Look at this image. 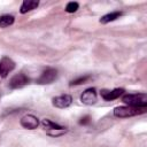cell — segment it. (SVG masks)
<instances>
[{"label": "cell", "instance_id": "cell-13", "mask_svg": "<svg viewBox=\"0 0 147 147\" xmlns=\"http://www.w3.org/2000/svg\"><path fill=\"white\" fill-rule=\"evenodd\" d=\"M15 21V17L13 15H9V14H6V15H2L0 16V28H7L9 25H11Z\"/></svg>", "mask_w": 147, "mask_h": 147}, {"label": "cell", "instance_id": "cell-15", "mask_svg": "<svg viewBox=\"0 0 147 147\" xmlns=\"http://www.w3.org/2000/svg\"><path fill=\"white\" fill-rule=\"evenodd\" d=\"M78 8H79V3H78V2H76V1H70V2H68L67 6H65V11H67V13H75V11L78 10Z\"/></svg>", "mask_w": 147, "mask_h": 147}, {"label": "cell", "instance_id": "cell-9", "mask_svg": "<svg viewBox=\"0 0 147 147\" xmlns=\"http://www.w3.org/2000/svg\"><path fill=\"white\" fill-rule=\"evenodd\" d=\"M124 88H114L111 91L109 90H101L100 94H101V98L106 101H113V100H116L118 99L121 95L124 94Z\"/></svg>", "mask_w": 147, "mask_h": 147}, {"label": "cell", "instance_id": "cell-11", "mask_svg": "<svg viewBox=\"0 0 147 147\" xmlns=\"http://www.w3.org/2000/svg\"><path fill=\"white\" fill-rule=\"evenodd\" d=\"M122 15H123L122 11H113V13H109V14L103 15V16L99 20V22H100L101 24H107V23H109V22H113V21L119 18Z\"/></svg>", "mask_w": 147, "mask_h": 147}, {"label": "cell", "instance_id": "cell-14", "mask_svg": "<svg viewBox=\"0 0 147 147\" xmlns=\"http://www.w3.org/2000/svg\"><path fill=\"white\" fill-rule=\"evenodd\" d=\"M88 79H91V76L86 75V76H80L76 79H72L70 82V86H74V85H80V84H85Z\"/></svg>", "mask_w": 147, "mask_h": 147}, {"label": "cell", "instance_id": "cell-16", "mask_svg": "<svg viewBox=\"0 0 147 147\" xmlns=\"http://www.w3.org/2000/svg\"><path fill=\"white\" fill-rule=\"evenodd\" d=\"M67 132H68V130L64 127V129H61V130H49V131H47V134L52 136V137H60V136H62Z\"/></svg>", "mask_w": 147, "mask_h": 147}, {"label": "cell", "instance_id": "cell-7", "mask_svg": "<svg viewBox=\"0 0 147 147\" xmlns=\"http://www.w3.org/2000/svg\"><path fill=\"white\" fill-rule=\"evenodd\" d=\"M80 101H82V103H84L86 106L94 105L96 102V90L94 87L86 88L80 95Z\"/></svg>", "mask_w": 147, "mask_h": 147}, {"label": "cell", "instance_id": "cell-17", "mask_svg": "<svg viewBox=\"0 0 147 147\" xmlns=\"http://www.w3.org/2000/svg\"><path fill=\"white\" fill-rule=\"evenodd\" d=\"M91 116H88V115H86V116H83L80 119H79V124L80 125H87V124H90L91 123Z\"/></svg>", "mask_w": 147, "mask_h": 147}, {"label": "cell", "instance_id": "cell-8", "mask_svg": "<svg viewBox=\"0 0 147 147\" xmlns=\"http://www.w3.org/2000/svg\"><path fill=\"white\" fill-rule=\"evenodd\" d=\"M52 103L54 107L63 109V108H68L71 103H72V98L69 94H62L59 96H55L52 99Z\"/></svg>", "mask_w": 147, "mask_h": 147}, {"label": "cell", "instance_id": "cell-4", "mask_svg": "<svg viewBox=\"0 0 147 147\" xmlns=\"http://www.w3.org/2000/svg\"><path fill=\"white\" fill-rule=\"evenodd\" d=\"M15 62L7 56H3L0 59V77L1 78H6L9 72H11L15 69Z\"/></svg>", "mask_w": 147, "mask_h": 147}, {"label": "cell", "instance_id": "cell-6", "mask_svg": "<svg viewBox=\"0 0 147 147\" xmlns=\"http://www.w3.org/2000/svg\"><path fill=\"white\" fill-rule=\"evenodd\" d=\"M20 124L22 127L24 129H28V130H34L38 127L39 125V119L38 117H36L34 115L32 114H28L25 116H23L20 121Z\"/></svg>", "mask_w": 147, "mask_h": 147}, {"label": "cell", "instance_id": "cell-12", "mask_svg": "<svg viewBox=\"0 0 147 147\" xmlns=\"http://www.w3.org/2000/svg\"><path fill=\"white\" fill-rule=\"evenodd\" d=\"M41 124H42L44 129L47 130V131H49V130H61V129H64V126H62V125H60L57 123H54L53 121H51L48 118H44L41 121Z\"/></svg>", "mask_w": 147, "mask_h": 147}, {"label": "cell", "instance_id": "cell-1", "mask_svg": "<svg viewBox=\"0 0 147 147\" xmlns=\"http://www.w3.org/2000/svg\"><path fill=\"white\" fill-rule=\"evenodd\" d=\"M147 107H132V106H119L116 107L113 111L115 117L118 118H127V117H132V116H137V115H141L144 113H146Z\"/></svg>", "mask_w": 147, "mask_h": 147}, {"label": "cell", "instance_id": "cell-5", "mask_svg": "<svg viewBox=\"0 0 147 147\" xmlns=\"http://www.w3.org/2000/svg\"><path fill=\"white\" fill-rule=\"evenodd\" d=\"M30 79L29 77L23 74V72H20L17 75H15L14 77H11V79L9 80V87L10 88H21L23 86H25L26 84H29Z\"/></svg>", "mask_w": 147, "mask_h": 147}, {"label": "cell", "instance_id": "cell-2", "mask_svg": "<svg viewBox=\"0 0 147 147\" xmlns=\"http://www.w3.org/2000/svg\"><path fill=\"white\" fill-rule=\"evenodd\" d=\"M122 101L126 106L132 107H147V94L146 93H133V94H124L122 96Z\"/></svg>", "mask_w": 147, "mask_h": 147}, {"label": "cell", "instance_id": "cell-3", "mask_svg": "<svg viewBox=\"0 0 147 147\" xmlns=\"http://www.w3.org/2000/svg\"><path fill=\"white\" fill-rule=\"evenodd\" d=\"M56 78H57V70L54 68H46L36 82L37 84L45 85V84H52Z\"/></svg>", "mask_w": 147, "mask_h": 147}, {"label": "cell", "instance_id": "cell-10", "mask_svg": "<svg viewBox=\"0 0 147 147\" xmlns=\"http://www.w3.org/2000/svg\"><path fill=\"white\" fill-rule=\"evenodd\" d=\"M39 6V1L37 0H24L21 5V8H20V13L21 14H25L32 9H36L37 7Z\"/></svg>", "mask_w": 147, "mask_h": 147}]
</instances>
